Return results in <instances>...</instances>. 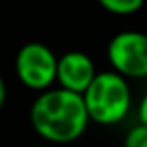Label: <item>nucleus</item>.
<instances>
[{"instance_id":"1","label":"nucleus","mask_w":147,"mask_h":147,"mask_svg":"<svg viewBox=\"0 0 147 147\" xmlns=\"http://www.w3.org/2000/svg\"><path fill=\"white\" fill-rule=\"evenodd\" d=\"M30 123L43 140L71 144L86 132L90 115L82 95L58 88L37 95L30 108Z\"/></svg>"},{"instance_id":"2","label":"nucleus","mask_w":147,"mask_h":147,"mask_svg":"<svg viewBox=\"0 0 147 147\" xmlns=\"http://www.w3.org/2000/svg\"><path fill=\"white\" fill-rule=\"evenodd\" d=\"M82 97L90 121L106 127L123 121L132 106L129 80L115 71L97 73Z\"/></svg>"},{"instance_id":"3","label":"nucleus","mask_w":147,"mask_h":147,"mask_svg":"<svg viewBox=\"0 0 147 147\" xmlns=\"http://www.w3.org/2000/svg\"><path fill=\"white\" fill-rule=\"evenodd\" d=\"M106 56L115 73L125 78L147 76V34L140 30H123L110 39Z\"/></svg>"},{"instance_id":"4","label":"nucleus","mask_w":147,"mask_h":147,"mask_svg":"<svg viewBox=\"0 0 147 147\" xmlns=\"http://www.w3.org/2000/svg\"><path fill=\"white\" fill-rule=\"evenodd\" d=\"M58 58L45 43H26L19 49L15 58V73L19 80L30 90L47 91L56 82Z\"/></svg>"},{"instance_id":"5","label":"nucleus","mask_w":147,"mask_h":147,"mask_svg":"<svg viewBox=\"0 0 147 147\" xmlns=\"http://www.w3.org/2000/svg\"><path fill=\"white\" fill-rule=\"evenodd\" d=\"M95 76H97L95 63L86 52L71 50L58 58L56 80L61 90L84 95V91L90 88Z\"/></svg>"},{"instance_id":"6","label":"nucleus","mask_w":147,"mask_h":147,"mask_svg":"<svg viewBox=\"0 0 147 147\" xmlns=\"http://www.w3.org/2000/svg\"><path fill=\"white\" fill-rule=\"evenodd\" d=\"M100 6L115 15H132L144 7L142 0H100Z\"/></svg>"},{"instance_id":"7","label":"nucleus","mask_w":147,"mask_h":147,"mask_svg":"<svg viewBox=\"0 0 147 147\" xmlns=\"http://www.w3.org/2000/svg\"><path fill=\"white\" fill-rule=\"evenodd\" d=\"M123 147H147V127L138 123L127 132Z\"/></svg>"},{"instance_id":"8","label":"nucleus","mask_w":147,"mask_h":147,"mask_svg":"<svg viewBox=\"0 0 147 147\" xmlns=\"http://www.w3.org/2000/svg\"><path fill=\"white\" fill-rule=\"evenodd\" d=\"M138 119H140L142 125L147 127V93L142 97L140 104H138Z\"/></svg>"},{"instance_id":"9","label":"nucleus","mask_w":147,"mask_h":147,"mask_svg":"<svg viewBox=\"0 0 147 147\" xmlns=\"http://www.w3.org/2000/svg\"><path fill=\"white\" fill-rule=\"evenodd\" d=\"M4 102H6V82H4V78L0 76V110H2Z\"/></svg>"},{"instance_id":"10","label":"nucleus","mask_w":147,"mask_h":147,"mask_svg":"<svg viewBox=\"0 0 147 147\" xmlns=\"http://www.w3.org/2000/svg\"><path fill=\"white\" fill-rule=\"evenodd\" d=\"M34 147H41V145H34Z\"/></svg>"}]
</instances>
